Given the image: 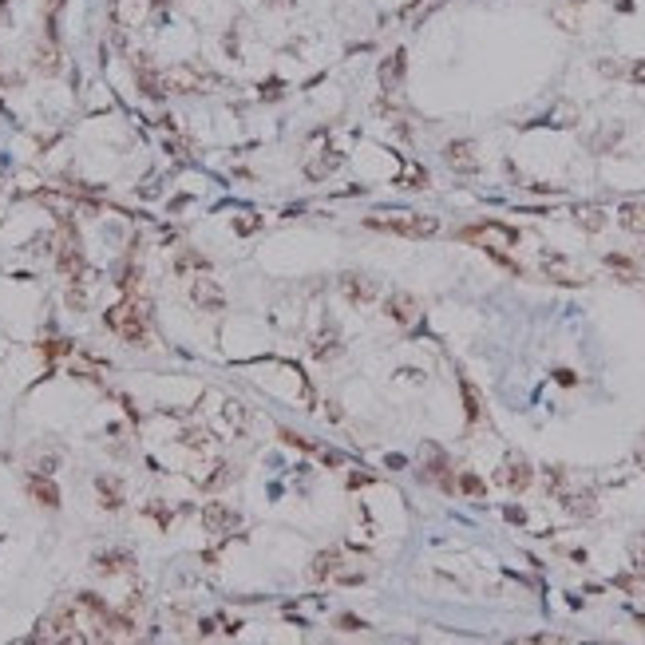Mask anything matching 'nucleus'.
Listing matches in <instances>:
<instances>
[{
    "label": "nucleus",
    "mask_w": 645,
    "mask_h": 645,
    "mask_svg": "<svg viewBox=\"0 0 645 645\" xmlns=\"http://www.w3.org/2000/svg\"><path fill=\"white\" fill-rule=\"evenodd\" d=\"M337 574H341V555H337V550H321V555L313 558V566H309L313 582H329V578H337Z\"/></svg>",
    "instance_id": "nucleus-17"
},
{
    "label": "nucleus",
    "mask_w": 645,
    "mask_h": 645,
    "mask_svg": "<svg viewBox=\"0 0 645 645\" xmlns=\"http://www.w3.org/2000/svg\"><path fill=\"white\" fill-rule=\"evenodd\" d=\"M459 491H464V495H471V499H483V491H487V487H483V479H479V475L464 471V475H459Z\"/></svg>",
    "instance_id": "nucleus-26"
},
{
    "label": "nucleus",
    "mask_w": 645,
    "mask_h": 645,
    "mask_svg": "<svg viewBox=\"0 0 645 645\" xmlns=\"http://www.w3.org/2000/svg\"><path fill=\"white\" fill-rule=\"evenodd\" d=\"M459 392H464V408H467V420H479V416H483V404H479V392H475L471 388V380H467V376H459Z\"/></svg>",
    "instance_id": "nucleus-23"
},
{
    "label": "nucleus",
    "mask_w": 645,
    "mask_h": 645,
    "mask_svg": "<svg viewBox=\"0 0 645 645\" xmlns=\"http://www.w3.org/2000/svg\"><path fill=\"white\" fill-rule=\"evenodd\" d=\"M629 558H634V566H637V570H645V531L629 538Z\"/></svg>",
    "instance_id": "nucleus-30"
},
{
    "label": "nucleus",
    "mask_w": 645,
    "mask_h": 645,
    "mask_svg": "<svg viewBox=\"0 0 645 645\" xmlns=\"http://www.w3.org/2000/svg\"><path fill=\"white\" fill-rule=\"evenodd\" d=\"M617 226L625 234H645V202H622L617 206Z\"/></svg>",
    "instance_id": "nucleus-15"
},
{
    "label": "nucleus",
    "mask_w": 645,
    "mask_h": 645,
    "mask_svg": "<svg viewBox=\"0 0 645 645\" xmlns=\"http://www.w3.org/2000/svg\"><path fill=\"white\" fill-rule=\"evenodd\" d=\"M629 80H634V83H641V88H645V60H637L634 68H629Z\"/></svg>",
    "instance_id": "nucleus-34"
},
{
    "label": "nucleus",
    "mask_w": 645,
    "mask_h": 645,
    "mask_svg": "<svg viewBox=\"0 0 645 645\" xmlns=\"http://www.w3.org/2000/svg\"><path fill=\"white\" fill-rule=\"evenodd\" d=\"M60 8H64V0H48V12H52V16H56Z\"/></svg>",
    "instance_id": "nucleus-39"
},
{
    "label": "nucleus",
    "mask_w": 645,
    "mask_h": 645,
    "mask_svg": "<svg viewBox=\"0 0 645 645\" xmlns=\"http://www.w3.org/2000/svg\"><path fill=\"white\" fill-rule=\"evenodd\" d=\"M459 238L479 246V250H507V246L519 242V230L507 222H475V226H467V230H459Z\"/></svg>",
    "instance_id": "nucleus-3"
},
{
    "label": "nucleus",
    "mask_w": 645,
    "mask_h": 645,
    "mask_svg": "<svg viewBox=\"0 0 645 645\" xmlns=\"http://www.w3.org/2000/svg\"><path fill=\"white\" fill-rule=\"evenodd\" d=\"M135 83H139V91L147 95V100H162L167 95V83H162V71H155L151 64L143 60H135Z\"/></svg>",
    "instance_id": "nucleus-12"
},
{
    "label": "nucleus",
    "mask_w": 645,
    "mask_h": 645,
    "mask_svg": "<svg viewBox=\"0 0 645 645\" xmlns=\"http://www.w3.org/2000/svg\"><path fill=\"white\" fill-rule=\"evenodd\" d=\"M495 483H503L507 491H526L534 483V467L526 464L523 455H507L499 464V471H495Z\"/></svg>",
    "instance_id": "nucleus-4"
},
{
    "label": "nucleus",
    "mask_w": 645,
    "mask_h": 645,
    "mask_svg": "<svg viewBox=\"0 0 645 645\" xmlns=\"http://www.w3.org/2000/svg\"><path fill=\"white\" fill-rule=\"evenodd\" d=\"M182 444H186V447H202V444H206V435H202V432H182Z\"/></svg>",
    "instance_id": "nucleus-33"
},
{
    "label": "nucleus",
    "mask_w": 645,
    "mask_h": 645,
    "mask_svg": "<svg viewBox=\"0 0 645 645\" xmlns=\"http://www.w3.org/2000/svg\"><path fill=\"white\" fill-rule=\"evenodd\" d=\"M91 562H95L100 574H127V570H135V555H131V550H100Z\"/></svg>",
    "instance_id": "nucleus-14"
},
{
    "label": "nucleus",
    "mask_w": 645,
    "mask_h": 645,
    "mask_svg": "<svg viewBox=\"0 0 645 645\" xmlns=\"http://www.w3.org/2000/svg\"><path fill=\"white\" fill-rule=\"evenodd\" d=\"M191 301L198 305L202 313H222L226 309V293L218 282H210V277H194L191 282Z\"/></svg>",
    "instance_id": "nucleus-6"
},
{
    "label": "nucleus",
    "mask_w": 645,
    "mask_h": 645,
    "mask_svg": "<svg viewBox=\"0 0 645 645\" xmlns=\"http://www.w3.org/2000/svg\"><path fill=\"white\" fill-rule=\"evenodd\" d=\"M337 285H341V293H344V297H349L353 305H361V309H364V305H373L376 297H380L376 282H368L364 273H341V282H337Z\"/></svg>",
    "instance_id": "nucleus-10"
},
{
    "label": "nucleus",
    "mask_w": 645,
    "mask_h": 645,
    "mask_svg": "<svg viewBox=\"0 0 645 645\" xmlns=\"http://www.w3.org/2000/svg\"><path fill=\"white\" fill-rule=\"evenodd\" d=\"M337 162H341V155L329 151V159H321V162H313V167H309V179H325V174H329V171L337 167Z\"/></svg>",
    "instance_id": "nucleus-32"
},
{
    "label": "nucleus",
    "mask_w": 645,
    "mask_h": 645,
    "mask_svg": "<svg viewBox=\"0 0 645 645\" xmlns=\"http://www.w3.org/2000/svg\"><path fill=\"white\" fill-rule=\"evenodd\" d=\"M202 523H206L210 534H230V531L242 526V514L234 511V507H226V503H206L202 507Z\"/></svg>",
    "instance_id": "nucleus-9"
},
{
    "label": "nucleus",
    "mask_w": 645,
    "mask_h": 645,
    "mask_svg": "<svg viewBox=\"0 0 645 645\" xmlns=\"http://www.w3.org/2000/svg\"><path fill=\"white\" fill-rule=\"evenodd\" d=\"M562 507L574 514V519H590V514L598 511V499H594V491H574L562 499Z\"/></svg>",
    "instance_id": "nucleus-20"
},
{
    "label": "nucleus",
    "mask_w": 645,
    "mask_h": 645,
    "mask_svg": "<svg viewBox=\"0 0 645 645\" xmlns=\"http://www.w3.org/2000/svg\"><path fill=\"white\" fill-rule=\"evenodd\" d=\"M234 230H238V234L262 230V218H258V214H238V218H234Z\"/></svg>",
    "instance_id": "nucleus-31"
},
{
    "label": "nucleus",
    "mask_w": 645,
    "mask_h": 645,
    "mask_svg": "<svg viewBox=\"0 0 645 645\" xmlns=\"http://www.w3.org/2000/svg\"><path fill=\"white\" fill-rule=\"evenodd\" d=\"M634 459H637V467H641V471H645V440H641V447H637V452H634Z\"/></svg>",
    "instance_id": "nucleus-38"
},
{
    "label": "nucleus",
    "mask_w": 645,
    "mask_h": 645,
    "mask_svg": "<svg viewBox=\"0 0 645 645\" xmlns=\"http://www.w3.org/2000/svg\"><path fill=\"white\" fill-rule=\"evenodd\" d=\"M555 380H558V384H566V388H570V384H578V376L570 373V368H558V373H555Z\"/></svg>",
    "instance_id": "nucleus-35"
},
{
    "label": "nucleus",
    "mask_w": 645,
    "mask_h": 645,
    "mask_svg": "<svg viewBox=\"0 0 645 645\" xmlns=\"http://www.w3.org/2000/svg\"><path fill=\"white\" fill-rule=\"evenodd\" d=\"M162 83H167V91L198 95V91L206 88V71L191 68V64H179V68H167V71H162Z\"/></svg>",
    "instance_id": "nucleus-5"
},
{
    "label": "nucleus",
    "mask_w": 645,
    "mask_h": 645,
    "mask_svg": "<svg viewBox=\"0 0 645 645\" xmlns=\"http://www.w3.org/2000/svg\"><path fill=\"white\" fill-rule=\"evenodd\" d=\"M333 353H341V337L337 333H321L313 341V356H317V361H329Z\"/></svg>",
    "instance_id": "nucleus-25"
},
{
    "label": "nucleus",
    "mask_w": 645,
    "mask_h": 645,
    "mask_svg": "<svg viewBox=\"0 0 645 645\" xmlns=\"http://www.w3.org/2000/svg\"><path fill=\"white\" fill-rule=\"evenodd\" d=\"M344 629H364V622H356V617H341Z\"/></svg>",
    "instance_id": "nucleus-37"
},
{
    "label": "nucleus",
    "mask_w": 645,
    "mask_h": 645,
    "mask_svg": "<svg viewBox=\"0 0 645 645\" xmlns=\"http://www.w3.org/2000/svg\"><path fill=\"white\" fill-rule=\"evenodd\" d=\"M364 226L400 234V238H435L440 234V218H432V214H376V218H364Z\"/></svg>",
    "instance_id": "nucleus-2"
},
{
    "label": "nucleus",
    "mask_w": 645,
    "mask_h": 645,
    "mask_svg": "<svg viewBox=\"0 0 645 645\" xmlns=\"http://www.w3.org/2000/svg\"><path fill=\"white\" fill-rule=\"evenodd\" d=\"M400 186H408V191H420V186H428V174H423L420 167H408V171L400 174Z\"/></svg>",
    "instance_id": "nucleus-27"
},
{
    "label": "nucleus",
    "mask_w": 645,
    "mask_h": 645,
    "mask_svg": "<svg viewBox=\"0 0 645 645\" xmlns=\"http://www.w3.org/2000/svg\"><path fill=\"white\" fill-rule=\"evenodd\" d=\"M507 519H511V523H523L526 514H523V511H519V507H507Z\"/></svg>",
    "instance_id": "nucleus-36"
},
{
    "label": "nucleus",
    "mask_w": 645,
    "mask_h": 645,
    "mask_svg": "<svg viewBox=\"0 0 645 645\" xmlns=\"http://www.w3.org/2000/svg\"><path fill=\"white\" fill-rule=\"evenodd\" d=\"M226 483H234V467L230 464H218V467H214V475L206 479V487L214 491V487H226Z\"/></svg>",
    "instance_id": "nucleus-28"
},
{
    "label": "nucleus",
    "mask_w": 645,
    "mask_h": 645,
    "mask_svg": "<svg viewBox=\"0 0 645 645\" xmlns=\"http://www.w3.org/2000/svg\"><path fill=\"white\" fill-rule=\"evenodd\" d=\"M605 270H614L625 285H637V277H641V273H637V265L629 262V258H622V253H610V258H605Z\"/></svg>",
    "instance_id": "nucleus-22"
},
{
    "label": "nucleus",
    "mask_w": 645,
    "mask_h": 645,
    "mask_svg": "<svg viewBox=\"0 0 645 645\" xmlns=\"http://www.w3.org/2000/svg\"><path fill=\"white\" fill-rule=\"evenodd\" d=\"M95 491H100V507H103V511H119V507H123V483H119V479L100 475V479H95Z\"/></svg>",
    "instance_id": "nucleus-19"
},
{
    "label": "nucleus",
    "mask_w": 645,
    "mask_h": 645,
    "mask_svg": "<svg viewBox=\"0 0 645 645\" xmlns=\"http://www.w3.org/2000/svg\"><path fill=\"white\" fill-rule=\"evenodd\" d=\"M107 329H115L131 349H147V337H151V329H147V305H139V301L111 305L107 309Z\"/></svg>",
    "instance_id": "nucleus-1"
},
{
    "label": "nucleus",
    "mask_w": 645,
    "mask_h": 645,
    "mask_svg": "<svg viewBox=\"0 0 645 645\" xmlns=\"http://www.w3.org/2000/svg\"><path fill=\"white\" fill-rule=\"evenodd\" d=\"M546 273H550L555 282H562V285H586L582 273H574L570 265L562 262V258H546Z\"/></svg>",
    "instance_id": "nucleus-21"
},
{
    "label": "nucleus",
    "mask_w": 645,
    "mask_h": 645,
    "mask_svg": "<svg viewBox=\"0 0 645 645\" xmlns=\"http://www.w3.org/2000/svg\"><path fill=\"white\" fill-rule=\"evenodd\" d=\"M36 71H44V76H56L60 71V52H56V44H44V48H36Z\"/></svg>",
    "instance_id": "nucleus-24"
},
{
    "label": "nucleus",
    "mask_w": 645,
    "mask_h": 645,
    "mask_svg": "<svg viewBox=\"0 0 645 645\" xmlns=\"http://www.w3.org/2000/svg\"><path fill=\"white\" fill-rule=\"evenodd\" d=\"M404 68H408V64H404V52H392V56L380 64V88L384 91L400 88V83H404Z\"/></svg>",
    "instance_id": "nucleus-18"
},
{
    "label": "nucleus",
    "mask_w": 645,
    "mask_h": 645,
    "mask_svg": "<svg viewBox=\"0 0 645 645\" xmlns=\"http://www.w3.org/2000/svg\"><path fill=\"white\" fill-rule=\"evenodd\" d=\"M444 162L455 174H475L479 171V159H475V143L471 139H452L444 147Z\"/></svg>",
    "instance_id": "nucleus-8"
},
{
    "label": "nucleus",
    "mask_w": 645,
    "mask_h": 645,
    "mask_svg": "<svg viewBox=\"0 0 645 645\" xmlns=\"http://www.w3.org/2000/svg\"><path fill=\"white\" fill-rule=\"evenodd\" d=\"M28 495L40 507H48V511H56V507H60V487H56V479H52V475H44V471H32L28 475Z\"/></svg>",
    "instance_id": "nucleus-11"
},
{
    "label": "nucleus",
    "mask_w": 645,
    "mask_h": 645,
    "mask_svg": "<svg viewBox=\"0 0 645 645\" xmlns=\"http://www.w3.org/2000/svg\"><path fill=\"white\" fill-rule=\"evenodd\" d=\"M155 4H171V0H155Z\"/></svg>",
    "instance_id": "nucleus-40"
},
{
    "label": "nucleus",
    "mask_w": 645,
    "mask_h": 645,
    "mask_svg": "<svg viewBox=\"0 0 645 645\" xmlns=\"http://www.w3.org/2000/svg\"><path fill=\"white\" fill-rule=\"evenodd\" d=\"M423 479H435L440 487H452V475H447V455L435 444H423Z\"/></svg>",
    "instance_id": "nucleus-13"
},
{
    "label": "nucleus",
    "mask_w": 645,
    "mask_h": 645,
    "mask_svg": "<svg viewBox=\"0 0 645 645\" xmlns=\"http://www.w3.org/2000/svg\"><path fill=\"white\" fill-rule=\"evenodd\" d=\"M570 218H574L586 234H602L605 230V210L602 206H586V202L582 206H570Z\"/></svg>",
    "instance_id": "nucleus-16"
},
{
    "label": "nucleus",
    "mask_w": 645,
    "mask_h": 645,
    "mask_svg": "<svg viewBox=\"0 0 645 645\" xmlns=\"http://www.w3.org/2000/svg\"><path fill=\"white\" fill-rule=\"evenodd\" d=\"M246 420H250V416H246V408H238V404H226V423H230V432H242Z\"/></svg>",
    "instance_id": "nucleus-29"
},
{
    "label": "nucleus",
    "mask_w": 645,
    "mask_h": 645,
    "mask_svg": "<svg viewBox=\"0 0 645 645\" xmlns=\"http://www.w3.org/2000/svg\"><path fill=\"white\" fill-rule=\"evenodd\" d=\"M384 313H388V321L392 325H404V329H408V325H416L420 321V301H416L412 293H388V301H384Z\"/></svg>",
    "instance_id": "nucleus-7"
}]
</instances>
